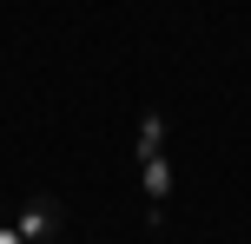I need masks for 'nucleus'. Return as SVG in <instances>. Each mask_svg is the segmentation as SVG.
Here are the masks:
<instances>
[{"label": "nucleus", "instance_id": "3", "mask_svg": "<svg viewBox=\"0 0 251 244\" xmlns=\"http://www.w3.org/2000/svg\"><path fill=\"white\" fill-rule=\"evenodd\" d=\"M0 244H26V238H20V231H13V224H0Z\"/></svg>", "mask_w": 251, "mask_h": 244}, {"label": "nucleus", "instance_id": "1", "mask_svg": "<svg viewBox=\"0 0 251 244\" xmlns=\"http://www.w3.org/2000/svg\"><path fill=\"white\" fill-rule=\"evenodd\" d=\"M139 178H146V224H165V198H172V165H165V119H139Z\"/></svg>", "mask_w": 251, "mask_h": 244}, {"label": "nucleus", "instance_id": "2", "mask_svg": "<svg viewBox=\"0 0 251 244\" xmlns=\"http://www.w3.org/2000/svg\"><path fill=\"white\" fill-rule=\"evenodd\" d=\"M60 224H66L60 198H53V192H40V198H26V205H20V218H13V231H20L26 244H47V238H60Z\"/></svg>", "mask_w": 251, "mask_h": 244}, {"label": "nucleus", "instance_id": "4", "mask_svg": "<svg viewBox=\"0 0 251 244\" xmlns=\"http://www.w3.org/2000/svg\"><path fill=\"white\" fill-rule=\"evenodd\" d=\"M47 244H66V238H47Z\"/></svg>", "mask_w": 251, "mask_h": 244}]
</instances>
